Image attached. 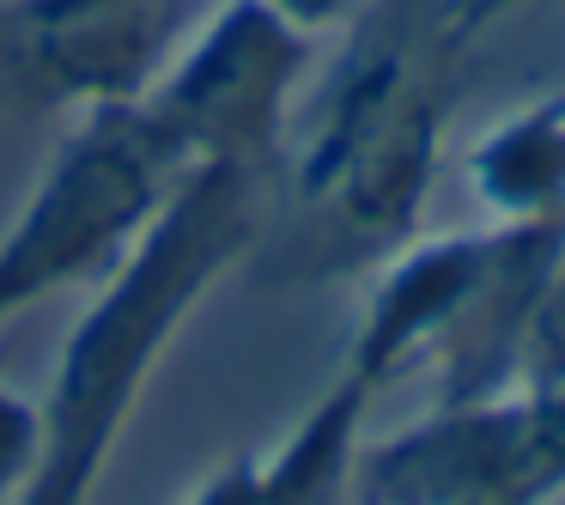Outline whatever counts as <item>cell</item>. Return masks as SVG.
I'll use <instances>...</instances> for the list:
<instances>
[{
    "label": "cell",
    "instance_id": "cell-1",
    "mask_svg": "<svg viewBox=\"0 0 565 505\" xmlns=\"http://www.w3.org/2000/svg\"><path fill=\"white\" fill-rule=\"evenodd\" d=\"M280 171L189 165L140 244L98 281L92 311L67 329L43 396V451L19 505H86L104 481L159 359L213 286L262 244Z\"/></svg>",
    "mask_w": 565,
    "mask_h": 505
},
{
    "label": "cell",
    "instance_id": "cell-2",
    "mask_svg": "<svg viewBox=\"0 0 565 505\" xmlns=\"http://www.w3.org/2000/svg\"><path fill=\"white\" fill-rule=\"evenodd\" d=\"M487 25V0H365L347 19L341 62L280 171L317 213L322 269L383 262L419 238L462 55Z\"/></svg>",
    "mask_w": 565,
    "mask_h": 505
},
{
    "label": "cell",
    "instance_id": "cell-3",
    "mask_svg": "<svg viewBox=\"0 0 565 505\" xmlns=\"http://www.w3.org/2000/svg\"><path fill=\"white\" fill-rule=\"evenodd\" d=\"M183 171V147L147 98L79 111V128H67L13 232L0 238V329L50 293L98 286L140 244Z\"/></svg>",
    "mask_w": 565,
    "mask_h": 505
},
{
    "label": "cell",
    "instance_id": "cell-4",
    "mask_svg": "<svg viewBox=\"0 0 565 505\" xmlns=\"http://www.w3.org/2000/svg\"><path fill=\"white\" fill-rule=\"evenodd\" d=\"M310 67V31L268 0H225L201 38L159 74L147 111L171 128L189 165L286 171L292 92Z\"/></svg>",
    "mask_w": 565,
    "mask_h": 505
},
{
    "label": "cell",
    "instance_id": "cell-5",
    "mask_svg": "<svg viewBox=\"0 0 565 505\" xmlns=\"http://www.w3.org/2000/svg\"><path fill=\"white\" fill-rule=\"evenodd\" d=\"M195 0H7L0 74L38 104H135L177 62Z\"/></svg>",
    "mask_w": 565,
    "mask_h": 505
},
{
    "label": "cell",
    "instance_id": "cell-6",
    "mask_svg": "<svg viewBox=\"0 0 565 505\" xmlns=\"http://www.w3.org/2000/svg\"><path fill=\"white\" fill-rule=\"evenodd\" d=\"M529 390L438 402L353 463V505H529Z\"/></svg>",
    "mask_w": 565,
    "mask_h": 505
},
{
    "label": "cell",
    "instance_id": "cell-7",
    "mask_svg": "<svg viewBox=\"0 0 565 505\" xmlns=\"http://www.w3.org/2000/svg\"><path fill=\"white\" fill-rule=\"evenodd\" d=\"M492 232L499 225H468V232L414 238L395 256H383L377 281H371V298H365V323H359L353 354H347V371L371 396L402 383L407 371L431 366L438 341L462 317L475 281L487 274Z\"/></svg>",
    "mask_w": 565,
    "mask_h": 505
},
{
    "label": "cell",
    "instance_id": "cell-8",
    "mask_svg": "<svg viewBox=\"0 0 565 505\" xmlns=\"http://www.w3.org/2000/svg\"><path fill=\"white\" fill-rule=\"evenodd\" d=\"M468 189L492 220H565V92L511 111L468 152Z\"/></svg>",
    "mask_w": 565,
    "mask_h": 505
},
{
    "label": "cell",
    "instance_id": "cell-9",
    "mask_svg": "<svg viewBox=\"0 0 565 505\" xmlns=\"http://www.w3.org/2000/svg\"><path fill=\"white\" fill-rule=\"evenodd\" d=\"M371 390L341 371L305 427L262 463V505H353V463H359V420Z\"/></svg>",
    "mask_w": 565,
    "mask_h": 505
},
{
    "label": "cell",
    "instance_id": "cell-10",
    "mask_svg": "<svg viewBox=\"0 0 565 505\" xmlns=\"http://www.w3.org/2000/svg\"><path fill=\"white\" fill-rule=\"evenodd\" d=\"M38 451H43V420L13 383L0 378V505H19L38 475Z\"/></svg>",
    "mask_w": 565,
    "mask_h": 505
},
{
    "label": "cell",
    "instance_id": "cell-11",
    "mask_svg": "<svg viewBox=\"0 0 565 505\" xmlns=\"http://www.w3.org/2000/svg\"><path fill=\"white\" fill-rule=\"evenodd\" d=\"M553 383H565V250L553 262L547 293H541L535 329H529V371H523V390H553Z\"/></svg>",
    "mask_w": 565,
    "mask_h": 505
},
{
    "label": "cell",
    "instance_id": "cell-12",
    "mask_svg": "<svg viewBox=\"0 0 565 505\" xmlns=\"http://www.w3.org/2000/svg\"><path fill=\"white\" fill-rule=\"evenodd\" d=\"M189 505H262V463L256 456H232L220 475L201 481V493Z\"/></svg>",
    "mask_w": 565,
    "mask_h": 505
},
{
    "label": "cell",
    "instance_id": "cell-13",
    "mask_svg": "<svg viewBox=\"0 0 565 505\" xmlns=\"http://www.w3.org/2000/svg\"><path fill=\"white\" fill-rule=\"evenodd\" d=\"M268 7H280L292 25H305L310 38H317V31H329V25H347L365 0H268Z\"/></svg>",
    "mask_w": 565,
    "mask_h": 505
}]
</instances>
